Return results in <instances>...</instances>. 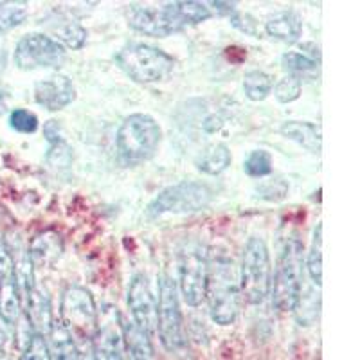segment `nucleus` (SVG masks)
<instances>
[{"label": "nucleus", "instance_id": "1", "mask_svg": "<svg viewBox=\"0 0 360 360\" xmlns=\"http://www.w3.org/2000/svg\"><path fill=\"white\" fill-rule=\"evenodd\" d=\"M205 297L209 301V311L214 323L221 326L234 323L240 310V287L234 274L233 259L224 254L209 262Z\"/></svg>", "mask_w": 360, "mask_h": 360}, {"label": "nucleus", "instance_id": "32", "mask_svg": "<svg viewBox=\"0 0 360 360\" xmlns=\"http://www.w3.org/2000/svg\"><path fill=\"white\" fill-rule=\"evenodd\" d=\"M9 124L20 134H34L38 130V117L25 108H15L9 115Z\"/></svg>", "mask_w": 360, "mask_h": 360}, {"label": "nucleus", "instance_id": "39", "mask_svg": "<svg viewBox=\"0 0 360 360\" xmlns=\"http://www.w3.org/2000/svg\"><path fill=\"white\" fill-rule=\"evenodd\" d=\"M207 6H213L218 15H233L236 11V4L234 2H209Z\"/></svg>", "mask_w": 360, "mask_h": 360}, {"label": "nucleus", "instance_id": "21", "mask_svg": "<svg viewBox=\"0 0 360 360\" xmlns=\"http://www.w3.org/2000/svg\"><path fill=\"white\" fill-rule=\"evenodd\" d=\"M231 160H233V157H231L229 148L225 144H209L204 152L198 155L197 168L205 175H220L221 172L229 168Z\"/></svg>", "mask_w": 360, "mask_h": 360}, {"label": "nucleus", "instance_id": "19", "mask_svg": "<svg viewBox=\"0 0 360 360\" xmlns=\"http://www.w3.org/2000/svg\"><path fill=\"white\" fill-rule=\"evenodd\" d=\"M281 134L310 153H321V128L317 124L307 121H287L283 123Z\"/></svg>", "mask_w": 360, "mask_h": 360}, {"label": "nucleus", "instance_id": "24", "mask_svg": "<svg viewBox=\"0 0 360 360\" xmlns=\"http://www.w3.org/2000/svg\"><path fill=\"white\" fill-rule=\"evenodd\" d=\"M272 78L263 70H250L243 76V92L250 101H263L272 92Z\"/></svg>", "mask_w": 360, "mask_h": 360}, {"label": "nucleus", "instance_id": "16", "mask_svg": "<svg viewBox=\"0 0 360 360\" xmlns=\"http://www.w3.org/2000/svg\"><path fill=\"white\" fill-rule=\"evenodd\" d=\"M63 252L62 236L54 231H44L29 243V259L33 266H53Z\"/></svg>", "mask_w": 360, "mask_h": 360}, {"label": "nucleus", "instance_id": "26", "mask_svg": "<svg viewBox=\"0 0 360 360\" xmlns=\"http://www.w3.org/2000/svg\"><path fill=\"white\" fill-rule=\"evenodd\" d=\"M308 274L311 281L321 287L323 285V225H317L314 233L310 254H308Z\"/></svg>", "mask_w": 360, "mask_h": 360}, {"label": "nucleus", "instance_id": "25", "mask_svg": "<svg viewBox=\"0 0 360 360\" xmlns=\"http://www.w3.org/2000/svg\"><path fill=\"white\" fill-rule=\"evenodd\" d=\"M54 33L58 34L60 44H62L63 47H69V49L72 51L83 49L86 44V37H89L86 29L74 20H63V24L54 27Z\"/></svg>", "mask_w": 360, "mask_h": 360}, {"label": "nucleus", "instance_id": "10", "mask_svg": "<svg viewBox=\"0 0 360 360\" xmlns=\"http://www.w3.org/2000/svg\"><path fill=\"white\" fill-rule=\"evenodd\" d=\"M63 326L70 333H92L98 328V310L90 292L86 288L70 285L65 288L62 297Z\"/></svg>", "mask_w": 360, "mask_h": 360}, {"label": "nucleus", "instance_id": "12", "mask_svg": "<svg viewBox=\"0 0 360 360\" xmlns=\"http://www.w3.org/2000/svg\"><path fill=\"white\" fill-rule=\"evenodd\" d=\"M128 307L135 326L152 337L157 332V297L144 274H137L128 288Z\"/></svg>", "mask_w": 360, "mask_h": 360}, {"label": "nucleus", "instance_id": "9", "mask_svg": "<svg viewBox=\"0 0 360 360\" xmlns=\"http://www.w3.org/2000/svg\"><path fill=\"white\" fill-rule=\"evenodd\" d=\"M65 47L45 34L33 33L22 38L15 47V65L20 70L60 69L65 62Z\"/></svg>", "mask_w": 360, "mask_h": 360}, {"label": "nucleus", "instance_id": "5", "mask_svg": "<svg viewBox=\"0 0 360 360\" xmlns=\"http://www.w3.org/2000/svg\"><path fill=\"white\" fill-rule=\"evenodd\" d=\"M270 256L266 243L262 238L254 236L247 242L242 259L240 290L245 303L259 304L270 292Z\"/></svg>", "mask_w": 360, "mask_h": 360}, {"label": "nucleus", "instance_id": "36", "mask_svg": "<svg viewBox=\"0 0 360 360\" xmlns=\"http://www.w3.org/2000/svg\"><path fill=\"white\" fill-rule=\"evenodd\" d=\"M9 276H13L11 254H9L8 245H6L4 240L0 238V281H4Z\"/></svg>", "mask_w": 360, "mask_h": 360}, {"label": "nucleus", "instance_id": "33", "mask_svg": "<svg viewBox=\"0 0 360 360\" xmlns=\"http://www.w3.org/2000/svg\"><path fill=\"white\" fill-rule=\"evenodd\" d=\"M256 193H258V197L263 198V200L279 202L287 197L288 184L281 179L266 180V182H262V184L256 188Z\"/></svg>", "mask_w": 360, "mask_h": 360}, {"label": "nucleus", "instance_id": "29", "mask_svg": "<svg viewBox=\"0 0 360 360\" xmlns=\"http://www.w3.org/2000/svg\"><path fill=\"white\" fill-rule=\"evenodd\" d=\"M45 160L49 164L51 168L54 169H67L72 164V148L67 143L65 137L56 143L49 144V150H47V155Z\"/></svg>", "mask_w": 360, "mask_h": 360}, {"label": "nucleus", "instance_id": "23", "mask_svg": "<svg viewBox=\"0 0 360 360\" xmlns=\"http://www.w3.org/2000/svg\"><path fill=\"white\" fill-rule=\"evenodd\" d=\"M173 11L176 18L182 24V27L188 25H197L211 18V9L204 2H195V0H180V2H172Z\"/></svg>", "mask_w": 360, "mask_h": 360}, {"label": "nucleus", "instance_id": "27", "mask_svg": "<svg viewBox=\"0 0 360 360\" xmlns=\"http://www.w3.org/2000/svg\"><path fill=\"white\" fill-rule=\"evenodd\" d=\"M243 172L252 179H263L272 173V155L266 150H254L243 160Z\"/></svg>", "mask_w": 360, "mask_h": 360}, {"label": "nucleus", "instance_id": "4", "mask_svg": "<svg viewBox=\"0 0 360 360\" xmlns=\"http://www.w3.org/2000/svg\"><path fill=\"white\" fill-rule=\"evenodd\" d=\"M303 287V243L297 238L285 245L272 288V304L279 311H292L301 301Z\"/></svg>", "mask_w": 360, "mask_h": 360}, {"label": "nucleus", "instance_id": "20", "mask_svg": "<svg viewBox=\"0 0 360 360\" xmlns=\"http://www.w3.org/2000/svg\"><path fill=\"white\" fill-rule=\"evenodd\" d=\"M49 352L53 360H82L72 333L62 323H54L51 328Z\"/></svg>", "mask_w": 360, "mask_h": 360}, {"label": "nucleus", "instance_id": "22", "mask_svg": "<svg viewBox=\"0 0 360 360\" xmlns=\"http://www.w3.org/2000/svg\"><path fill=\"white\" fill-rule=\"evenodd\" d=\"M22 315V299L17 281L13 276L0 281V317L15 324Z\"/></svg>", "mask_w": 360, "mask_h": 360}, {"label": "nucleus", "instance_id": "11", "mask_svg": "<svg viewBox=\"0 0 360 360\" xmlns=\"http://www.w3.org/2000/svg\"><path fill=\"white\" fill-rule=\"evenodd\" d=\"M128 24L137 33L146 34L152 38H166L173 33L182 31V24L176 18L173 11L172 2L162 8H152V6H144V8L131 9Z\"/></svg>", "mask_w": 360, "mask_h": 360}, {"label": "nucleus", "instance_id": "30", "mask_svg": "<svg viewBox=\"0 0 360 360\" xmlns=\"http://www.w3.org/2000/svg\"><path fill=\"white\" fill-rule=\"evenodd\" d=\"M281 65L283 69L287 70V72L294 74L299 72H308V70H314L317 67V62L308 58L307 54L303 53H295V51H288L281 56Z\"/></svg>", "mask_w": 360, "mask_h": 360}, {"label": "nucleus", "instance_id": "18", "mask_svg": "<svg viewBox=\"0 0 360 360\" xmlns=\"http://www.w3.org/2000/svg\"><path fill=\"white\" fill-rule=\"evenodd\" d=\"M121 332H123L124 352H127L128 360H153L150 335L135 326L134 321L121 319Z\"/></svg>", "mask_w": 360, "mask_h": 360}, {"label": "nucleus", "instance_id": "15", "mask_svg": "<svg viewBox=\"0 0 360 360\" xmlns=\"http://www.w3.org/2000/svg\"><path fill=\"white\" fill-rule=\"evenodd\" d=\"M25 295V317L33 326L37 335H49L53 328V310H51L49 297L38 285H34Z\"/></svg>", "mask_w": 360, "mask_h": 360}, {"label": "nucleus", "instance_id": "34", "mask_svg": "<svg viewBox=\"0 0 360 360\" xmlns=\"http://www.w3.org/2000/svg\"><path fill=\"white\" fill-rule=\"evenodd\" d=\"M20 360H53L47 340L34 333L33 339L29 340L27 346L24 348Z\"/></svg>", "mask_w": 360, "mask_h": 360}, {"label": "nucleus", "instance_id": "28", "mask_svg": "<svg viewBox=\"0 0 360 360\" xmlns=\"http://www.w3.org/2000/svg\"><path fill=\"white\" fill-rule=\"evenodd\" d=\"M25 18H27V8L25 6L0 4V37L24 24Z\"/></svg>", "mask_w": 360, "mask_h": 360}, {"label": "nucleus", "instance_id": "8", "mask_svg": "<svg viewBox=\"0 0 360 360\" xmlns=\"http://www.w3.org/2000/svg\"><path fill=\"white\" fill-rule=\"evenodd\" d=\"M209 274L207 249L198 242H189L179 259V287L189 307H198L205 299Z\"/></svg>", "mask_w": 360, "mask_h": 360}, {"label": "nucleus", "instance_id": "35", "mask_svg": "<svg viewBox=\"0 0 360 360\" xmlns=\"http://www.w3.org/2000/svg\"><path fill=\"white\" fill-rule=\"evenodd\" d=\"M231 24H233V27H236L238 31H242V33L249 34V37H256V34H258V24H256V20H254L250 15H247V13L234 11L233 17H231Z\"/></svg>", "mask_w": 360, "mask_h": 360}, {"label": "nucleus", "instance_id": "37", "mask_svg": "<svg viewBox=\"0 0 360 360\" xmlns=\"http://www.w3.org/2000/svg\"><path fill=\"white\" fill-rule=\"evenodd\" d=\"M44 137L49 144L63 139L62 124H60V121H56V119H51V121H47V123L44 124Z\"/></svg>", "mask_w": 360, "mask_h": 360}, {"label": "nucleus", "instance_id": "40", "mask_svg": "<svg viewBox=\"0 0 360 360\" xmlns=\"http://www.w3.org/2000/svg\"><path fill=\"white\" fill-rule=\"evenodd\" d=\"M221 124H224V119L218 117V115H211V117L205 119L202 127H204L205 131H209V134H213V131L220 130Z\"/></svg>", "mask_w": 360, "mask_h": 360}, {"label": "nucleus", "instance_id": "17", "mask_svg": "<svg viewBox=\"0 0 360 360\" xmlns=\"http://www.w3.org/2000/svg\"><path fill=\"white\" fill-rule=\"evenodd\" d=\"M265 31L270 38L295 44L303 34V20L294 11H279L265 22Z\"/></svg>", "mask_w": 360, "mask_h": 360}, {"label": "nucleus", "instance_id": "13", "mask_svg": "<svg viewBox=\"0 0 360 360\" xmlns=\"http://www.w3.org/2000/svg\"><path fill=\"white\" fill-rule=\"evenodd\" d=\"M92 339H94V360H128L123 332H121V315L114 308H108V311L103 314Z\"/></svg>", "mask_w": 360, "mask_h": 360}, {"label": "nucleus", "instance_id": "31", "mask_svg": "<svg viewBox=\"0 0 360 360\" xmlns=\"http://www.w3.org/2000/svg\"><path fill=\"white\" fill-rule=\"evenodd\" d=\"M301 79L297 76H285L274 86V96L279 103H292L301 96Z\"/></svg>", "mask_w": 360, "mask_h": 360}, {"label": "nucleus", "instance_id": "38", "mask_svg": "<svg viewBox=\"0 0 360 360\" xmlns=\"http://www.w3.org/2000/svg\"><path fill=\"white\" fill-rule=\"evenodd\" d=\"M13 335V324L8 323L4 317H0V349L4 348Z\"/></svg>", "mask_w": 360, "mask_h": 360}, {"label": "nucleus", "instance_id": "41", "mask_svg": "<svg viewBox=\"0 0 360 360\" xmlns=\"http://www.w3.org/2000/svg\"><path fill=\"white\" fill-rule=\"evenodd\" d=\"M6 110V98H4V89L0 86V115L4 114Z\"/></svg>", "mask_w": 360, "mask_h": 360}, {"label": "nucleus", "instance_id": "2", "mask_svg": "<svg viewBox=\"0 0 360 360\" xmlns=\"http://www.w3.org/2000/svg\"><path fill=\"white\" fill-rule=\"evenodd\" d=\"M162 139V130L152 115L131 114L117 130L119 159L127 166H137L152 159Z\"/></svg>", "mask_w": 360, "mask_h": 360}, {"label": "nucleus", "instance_id": "6", "mask_svg": "<svg viewBox=\"0 0 360 360\" xmlns=\"http://www.w3.org/2000/svg\"><path fill=\"white\" fill-rule=\"evenodd\" d=\"M211 200H213V191L207 186L202 182L184 180L162 189L148 205V214L157 218L162 214L197 213L207 207Z\"/></svg>", "mask_w": 360, "mask_h": 360}, {"label": "nucleus", "instance_id": "14", "mask_svg": "<svg viewBox=\"0 0 360 360\" xmlns=\"http://www.w3.org/2000/svg\"><path fill=\"white\" fill-rule=\"evenodd\" d=\"M76 99V86L67 76H51L34 85V101L51 112L63 110Z\"/></svg>", "mask_w": 360, "mask_h": 360}, {"label": "nucleus", "instance_id": "3", "mask_svg": "<svg viewBox=\"0 0 360 360\" xmlns=\"http://www.w3.org/2000/svg\"><path fill=\"white\" fill-rule=\"evenodd\" d=\"M115 63L137 83H159L175 69V60L162 49L146 44H127L115 54Z\"/></svg>", "mask_w": 360, "mask_h": 360}, {"label": "nucleus", "instance_id": "7", "mask_svg": "<svg viewBox=\"0 0 360 360\" xmlns=\"http://www.w3.org/2000/svg\"><path fill=\"white\" fill-rule=\"evenodd\" d=\"M157 332L160 342L169 353H176L186 346L182 311H180L179 295L175 281L162 276L159 281V299H157Z\"/></svg>", "mask_w": 360, "mask_h": 360}]
</instances>
